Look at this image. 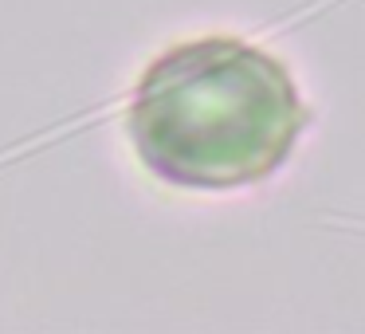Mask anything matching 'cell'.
<instances>
[{"label":"cell","mask_w":365,"mask_h":334,"mask_svg":"<svg viewBox=\"0 0 365 334\" xmlns=\"http://www.w3.org/2000/svg\"><path fill=\"white\" fill-rule=\"evenodd\" d=\"M310 111L291 67L259 44L205 36L145 67L126 134L153 177L181 189H244L291 161Z\"/></svg>","instance_id":"obj_1"}]
</instances>
